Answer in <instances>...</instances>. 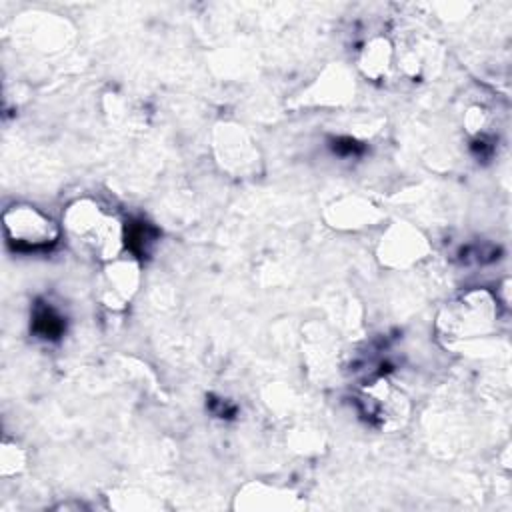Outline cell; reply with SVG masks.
<instances>
[{"mask_svg":"<svg viewBox=\"0 0 512 512\" xmlns=\"http://www.w3.org/2000/svg\"><path fill=\"white\" fill-rule=\"evenodd\" d=\"M66 226L78 238V242L100 258L116 256L122 244V228L110 214L90 200H80L70 206Z\"/></svg>","mask_w":512,"mask_h":512,"instance_id":"1","label":"cell"},{"mask_svg":"<svg viewBox=\"0 0 512 512\" xmlns=\"http://www.w3.org/2000/svg\"><path fill=\"white\" fill-rule=\"evenodd\" d=\"M156 238V228H152V224H148L146 220H130L128 226L122 228V242L138 258L148 256L150 246L156 242Z\"/></svg>","mask_w":512,"mask_h":512,"instance_id":"4","label":"cell"},{"mask_svg":"<svg viewBox=\"0 0 512 512\" xmlns=\"http://www.w3.org/2000/svg\"><path fill=\"white\" fill-rule=\"evenodd\" d=\"M4 234L16 252H46L58 242L56 224L38 208L14 204L4 212Z\"/></svg>","mask_w":512,"mask_h":512,"instance_id":"2","label":"cell"},{"mask_svg":"<svg viewBox=\"0 0 512 512\" xmlns=\"http://www.w3.org/2000/svg\"><path fill=\"white\" fill-rule=\"evenodd\" d=\"M32 330L38 334V338L58 340L66 330V320L50 302H36L32 314Z\"/></svg>","mask_w":512,"mask_h":512,"instance_id":"3","label":"cell"}]
</instances>
